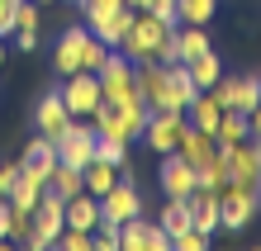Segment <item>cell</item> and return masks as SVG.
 I'll return each mask as SVG.
<instances>
[{"instance_id": "ac0fdd59", "label": "cell", "mask_w": 261, "mask_h": 251, "mask_svg": "<svg viewBox=\"0 0 261 251\" xmlns=\"http://www.w3.org/2000/svg\"><path fill=\"white\" fill-rule=\"evenodd\" d=\"M219 119H223V100L214 95V90H199V95L186 104V123H195V128H204V133L219 128Z\"/></svg>"}, {"instance_id": "8d00e7d4", "label": "cell", "mask_w": 261, "mask_h": 251, "mask_svg": "<svg viewBox=\"0 0 261 251\" xmlns=\"http://www.w3.org/2000/svg\"><path fill=\"white\" fill-rule=\"evenodd\" d=\"M19 171H24L19 161H0V194H5V199H10V190H14V180H19Z\"/></svg>"}, {"instance_id": "3957f363", "label": "cell", "mask_w": 261, "mask_h": 251, "mask_svg": "<svg viewBox=\"0 0 261 251\" xmlns=\"http://www.w3.org/2000/svg\"><path fill=\"white\" fill-rule=\"evenodd\" d=\"M256 213H261V194H256V185L228 180L223 190H219V228H228V232H242V228H247Z\"/></svg>"}, {"instance_id": "f546056e", "label": "cell", "mask_w": 261, "mask_h": 251, "mask_svg": "<svg viewBox=\"0 0 261 251\" xmlns=\"http://www.w3.org/2000/svg\"><path fill=\"white\" fill-rule=\"evenodd\" d=\"M166 76H171V90H176L180 104H190V100L199 95V86H195V76H190L186 62H166Z\"/></svg>"}, {"instance_id": "ab89813d", "label": "cell", "mask_w": 261, "mask_h": 251, "mask_svg": "<svg viewBox=\"0 0 261 251\" xmlns=\"http://www.w3.org/2000/svg\"><path fill=\"white\" fill-rule=\"evenodd\" d=\"M0 62H5V38H0Z\"/></svg>"}, {"instance_id": "cb8c5ba5", "label": "cell", "mask_w": 261, "mask_h": 251, "mask_svg": "<svg viewBox=\"0 0 261 251\" xmlns=\"http://www.w3.org/2000/svg\"><path fill=\"white\" fill-rule=\"evenodd\" d=\"M43 190H48V180H38L34 171H19V180H14V190H10V204L34 213V204L43 199Z\"/></svg>"}, {"instance_id": "9a60e30c", "label": "cell", "mask_w": 261, "mask_h": 251, "mask_svg": "<svg viewBox=\"0 0 261 251\" xmlns=\"http://www.w3.org/2000/svg\"><path fill=\"white\" fill-rule=\"evenodd\" d=\"M34 123H38V133L43 137H57L71 123V109L62 104V90H48V95L38 100V109H34Z\"/></svg>"}, {"instance_id": "44dd1931", "label": "cell", "mask_w": 261, "mask_h": 251, "mask_svg": "<svg viewBox=\"0 0 261 251\" xmlns=\"http://www.w3.org/2000/svg\"><path fill=\"white\" fill-rule=\"evenodd\" d=\"M190 213H195V228L214 237L219 232V190H195L190 194Z\"/></svg>"}, {"instance_id": "b9f144b4", "label": "cell", "mask_w": 261, "mask_h": 251, "mask_svg": "<svg viewBox=\"0 0 261 251\" xmlns=\"http://www.w3.org/2000/svg\"><path fill=\"white\" fill-rule=\"evenodd\" d=\"M38 5H48V0H38Z\"/></svg>"}, {"instance_id": "4dcf8cb0", "label": "cell", "mask_w": 261, "mask_h": 251, "mask_svg": "<svg viewBox=\"0 0 261 251\" xmlns=\"http://www.w3.org/2000/svg\"><path fill=\"white\" fill-rule=\"evenodd\" d=\"M219 0H176V19L180 24H209Z\"/></svg>"}, {"instance_id": "f35d334b", "label": "cell", "mask_w": 261, "mask_h": 251, "mask_svg": "<svg viewBox=\"0 0 261 251\" xmlns=\"http://www.w3.org/2000/svg\"><path fill=\"white\" fill-rule=\"evenodd\" d=\"M14 10H19V0H0V38L14 29Z\"/></svg>"}, {"instance_id": "5bb4252c", "label": "cell", "mask_w": 261, "mask_h": 251, "mask_svg": "<svg viewBox=\"0 0 261 251\" xmlns=\"http://www.w3.org/2000/svg\"><path fill=\"white\" fill-rule=\"evenodd\" d=\"M176 152L186 156L190 166H204V161H214V156H219V137H214V133H204V128H195V123H186V128H180Z\"/></svg>"}, {"instance_id": "60d3db41", "label": "cell", "mask_w": 261, "mask_h": 251, "mask_svg": "<svg viewBox=\"0 0 261 251\" xmlns=\"http://www.w3.org/2000/svg\"><path fill=\"white\" fill-rule=\"evenodd\" d=\"M256 86H261V71H256Z\"/></svg>"}, {"instance_id": "52a82bcc", "label": "cell", "mask_w": 261, "mask_h": 251, "mask_svg": "<svg viewBox=\"0 0 261 251\" xmlns=\"http://www.w3.org/2000/svg\"><path fill=\"white\" fill-rule=\"evenodd\" d=\"M62 104L71 109V119H90V114L105 104L100 76H95V71H71L67 81H62Z\"/></svg>"}, {"instance_id": "7402d4cb", "label": "cell", "mask_w": 261, "mask_h": 251, "mask_svg": "<svg viewBox=\"0 0 261 251\" xmlns=\"http://www.w3.org/2000/svg\"><path fill=\"white\" fill-rule=\"evenodd\" d=\"M199 52H209L204 24H176V62H195Z\"/></svg>"}, {"instance_id": "74e56055", "label": "cell", "mask_w": 261, "mask_h": 251, "mask_svg": "<svg viewBox=\"0 0 261 251\" xmlns=\"http://www.w3.org/2000/svg\"><path fill=\"white\" fill-rule=\"evenodd\" d=\"M147 14H157L162 24H180V19H176V0H152V10H147Z\"/></svg>"}, {"instance_id": "7a4b0ae2", "label": "cell", "mask_w": 261, "mask_h": 251, "mask_svg": "<svg viewBox=\"0 0 261 251\" xmlns=\"http://www.w3.org/2000/svg\"><path fill=\"white\" fill-rule=\"evenodd\" d=\"M133 86L143 95L147 109H171V114H186V104L176 100L171 76H166V62H133Z\"/></svg>"}, {"instance_id": "ba28073f", "label": "cell", "mask_w": 261, "mask_h": 251, "mask_svg": "<svg viewBox=\"0 0 261 251\" xmlns=\"http://www.w3.org/2000/svg\"><path fill=\"white\" fill-rule=\"evenodd\" d=\"M119 246H124V251H166V246H171V237H166L162 223L133 213L128 223H119Z\"/></svg>"}, {"instance_id": "d6986e66", "label": "cell", "mask_w": 261, "mask_h": 251, "mask_svg": "<svg viewBox=\"0 0 261 251\" xmlns=\"http://www.w3.org/2000/svg\"><path fill=\"white\" fill-rule=\"evenodd\" d=\"M67 228H76V232H95L100 228V199L95 194H71L67 199Z\"/></svg>"}, {"instance_id": "6da1fadb", "label": "cell", "mask_w": 261, "mask_h": 251, "mask_svg": "<svg viewBox=\"0 0 261 251\" xmlns=\"http://www.w3.org/2000/svg\"><path fill=\"white\" fill-rule=\"evenodd\" d=\"M119 52L128 62H176V24H162L157 14H133V29L124 34Z\"/></svg>"}, {"instance_id": "5b68a950", "label": "cell", "mask_w": 261, "mask_h": 251, "mask_svg": "<svg viewBox=\"0 0 261 251\" xmlns=\"http://www.w3.org/2000/svg\"><path fill=\"white\" fill-rule=\"evenodd\" d=\"M67 228V199L43 190V199L34 204V232H29L24 246H57V237H62Z\"/></svg>"}, {"instance_id": "1f68e13d", "label": "cell", "mask_w": 261, "mask_h": 251, "mask_svg": "<svg viewBox=\"0 0 261 251\" xmlns=\"http://www.w3.org/2000/svg\"><path fill=\"white\" fill-rule=\"evenodd\" d=\"M95 156H100V161H110V166H119V171H128V143H124V137H100V143H95Z\"/></svg>"}, {"instance_id": "d590c367", "label": "cell", "mask_w": 261, "mask_h": 251, "mask_svg": "<svg viewBox=\"0 0 261 251\" xmlns=\"http://www.w3.org/2000/svg\"><path fill=\"white\" fill-rule=\"evenodd\" d=\"M57 246H67V251H86V246H90V232H76V228H62V237H57Z\"/></svg>"}, {"instance_id": "8fae6325", "label": "cell", "mask_w": 261, "mask_h": 251, "mask_svg": "<svg viewBox=\"0 0 261 251\" xmlns=\"http://www.w3.org/2000/svg\"><path fill=\"white\" fill-rule=\"evenodd\" d=\"M180 128H186V114H171V109H152V114H147V128H143V143L157 152V156H166V152H176Z\"/></svg>"}, {"instance_id": "83f0119b", "label": "cell", "mask_w": 261, "mask_h": 251, "mask_svg": "<svg viewBox=\"0 0 261 251\" xmlns=\"http://www.w3.org/2000/svg\"><path fill=\"white\" fill-rule=\"evenodd\" d=\"M48 190L62 194V199H71V194L86 190V180H81V171H76V166H62V161H57V171L48 176Z\"/></svg>"}, {"instance_id": "d4e9b609", "label": "cell", "mask_w": 261, "mask_h": 251, "mask_svg": "<svg viewBox=\"0 0 261 251\" xmlns=\"http://www.w3.org/2000/svg\"><path fill=\"white\" fill-rule=\"evenodd\" d=\"M157 223L166 228V237H180V232H186V228H195L190 199H166V209L157 213Z\"/></svg>"}, {"instance_id": "e0dca14e", "label": "cell", "mask_w": 261, "mask_h": 251, "mask_svg": "<svg viewBox=\"0 0 261 251\" xmlns=\"http://www.w3.org/2000/svg\"><path fill=\"white\" fill-rule=\"evenodd\" d=\"M19 166H24V171H34L38 180H48L53 171H57V143H53V137H43V133H38L34 143L24 147V156H19Z\"/></svg>"}, {"instance_id": "277c9868", "label": "cell", "mask_w": 261, "mask_h": 251, "mask_svg": "<svg viewBox=\"0 0 261 251\" xmlns=\"http://www.w3.org/2000/svg\"><path fill=\"white\" fill-rule=\"evenodd\" d=\"M53 143H57V161H62V166L86 171L90 161H95V143H100V133H95V123H90V119H71L67 128L53 137Z\"/></svg>"}, {"instance_id": "836d02e7", "label": "cell", "mask_w": 261, "mask_h": 251, "mask_svg": "<svg viewBox=\"0 0 261 251\" xmlns=\"http://www.w3.org/2000/svg\"><path fill=\"white\" fill-rule=\"evenodd\" d=\"M110 57V43H100L95 34H90V43H86V52H81V71H100V62Z\"/></svg>"}, {"instance_id": "ffe728a7", "label": "cell", "mask_w": 261, "mask_h": 251, "mask_svg": "<svg viewBox=\"0 0 261 251\" xmlns=\"http://www.w3.org/2000/svg\"><path fill=\"white\" fill-rule=\"evenodd\" d=\"M14 43H19L24 52L38 48V0H19V10H14Z\"/></svg>"}, {"instance_id": "9c48e42d", "label": "cell", "mask_w": 261, "mask_h": 251, "mask_svg": "<svg viewBox=\"0 0 261 251\" xmlns=\"http://www.w3.org/2000/svg\"><path fill=\"white\" fill-rule=\"evenodd\" d=\"M219 152H223L228 180L261 185V143H256V137H242V143H233V147H219Z\"/></svg>"}, {"instance_id": "7bdbcfd3", "label": "cell", "mask_w": 261, "mask_h": 251, "mask_svg": "<svg viewBox=\"0 0 261 251\" xmlns=\"http://www.w3.org/2000/svg\"><path fill=\"white\" fill-rule=\"evenodd\" d=\"M0 204H5V194H0Z\"/></svg>"}, {"instance_id": "4fadbf2b", "label": "cell", "mask_w": 261, "mask_h": 251, "mask_svg": "<svg viewBox=\"0 0 261 251\" xmlns=\"http://www.w3.org/2000/svg\"><path fill=\"white\" fill-rule=\"evenodd\" d=\"M133 14L138 10H110V14H90V19H86V29H90V34H95L100 43H110V48H119V43H124V34H128V29H133Z\"/></svg>"}, {"instance_id": "2e32d148", "label": "cell", "mask_w": 261, "mask_h": 251, "mask_svg": "<svg viewBox=\"0 0 261 251\" xmlns=\"http://www.w3.org/2000/svg\"><path fill=\"white\" fill-rule=\"evenodd\" d=\"M86 43H90V29H67L62 38H57V52H53V67L62 71V76H71V71H81V52H86Z\"/></svg>"}, {"instance_id": "603a6c76", "label": "cell", "mask_w": 261, "mask_h": 251, "mask_svg": "<svg viewBox=\"0 0 261 251\" xmlns=\"http://www.w3.org/2000/svg\"><path fill=\"white\" fill-rule=\"evenodd\" d=\"M119 176H124V171H119V166H110V161H100V156H95V161H90L86 171H81V180H86V194H110L114 190V185H119Z\"/></svg>"}, {"instance_id": "d6a6232c", "label": "cell", "mask_w": 261, "mask_h": 251, "mask_svg": "<svg viewBox=\"0 0 261 251\" xmlns=\"http://www.w3.org/2000/svg\"><path fill=\"white\" fill-rule=\"evenodd\" d=\"M29 232H34V213L10 204V242H29Z\"/></svg>"}, {"instance_id": "30bf717a", "label": "cell", "mask_w": 261, "mask_h": 251, "mask_svg": "<svg viewBox=\"0 0 261 251\" xmlns=\"http://www.w3.org/2000/svg\"><path fill=\"white\" fill-rule=\"evenodd\" d=\"M214 95L223 100V109H238V114H252V109L261 104V86H256V71L247 76H219V86H214Z\"/></svg>"}, {"instance_id": "7c38bea8", "label": "cell", "mask_w": 261, "mask_h": 251, "mask_svg": "<svg viewBox=\"0 0 261 251\" xmlns=\"http://www.w3.org/2000/svg\"><path fill=\"white\" fill-rule=\"evenodd\" d=\"M157 185L166 190V199H190L195 194V166L180 152H166L157 166Z\"/></svg>"}, {"instance_id": "f1b7e54d", "label": "cell", "mask_w": 261, "mask_h": 251, "mask_svg": "<svg viewBox=\"0 0 261 251\" xmlns=\"http://www.w3.org/2000/svg\"><path fill=\"white\" fill-rule=\"evenodd\" d=\"M228 185V166H223V152L214 156V161L195 166V190H223Z\"/></svg>"}, {"instance_id": "e575fe53", "label": "cell", "mask_w": 261, "mask_h": 251, "mask_svg": "<svg viewBox=\"0 0 261 251\" xmlns=\"http://www.w3.org/2000/svg\"><path fill=\"white\" fill-rule=\"evenodd\" d=\"M171 246H180V251H204V246H209V237H204L199 228H186L180 237H171Z\"/></svg>"}, {"instance_id": "8992f818", "label": "cell", "mask_w": 261, "mask_h": 251, "mask_svg": "<svg viewBox=\"0 0 261 251\" xmlns=\"http://www.w3.org/2000/svg\"><path fill=\"white\" fill-rule=\"evenodd\" d=\"M133 213H143V194H138V185L128 180V171H124V180H119L110 194H100V228L119 232V223H128Z\"/></svg>"}, {"instance_id": "ee69618b", "label": "cell", "mask_w": 261, "mask_h": 251, "mask_svg": "<svg viewBox=\"0 0 261 251\" xmlns=\"http://www.w3.org/2000/svg\"><path fill=\"white\" fill-rule=\"evenodd\" d=\"M256 194H261V185H256Z\"/></svg>"}, {"instance_id": "4316f807", "label": "cell", "mask_w": 261, "mask_h": 251, "mask_svg": "<svg viewBox=\"0 0 261 251\" xmlns=\"http://www.w3.org/2000/svg\"><path fill=\"white\" fill-rule=\"evenodd\" d=\"M186 67H190V76H195V86L199 90H214V86H219V76H223V62H219V52H199L195 62H186Z\"/></svg>"}, {"instance_id": "484cf974", "label": "cell", "mask_w": 261, "mask_h": 251, "mask_svg": "<svg viewBox=\"0 0 261 251\" xmlns=\"http://www.w3.org/2000/svg\"><path fill=\"white\" fill-rule=\"evenodd\" d=\"M214 137H219V147H233V143H242V137H252L247 114H238V109H223V119H219V128H214Z\"/></svg>"}, {"instance_id": "f6af8a7d", "label": "cell", "mask_w": 261, "mask_h": 251, "mask_svg": "<svg viewBox=\"0 0 261 251\" xmlns=\"http://www.w3.org/2000/svg\"><path fill=\"white\" fill-rule=\"evenodd\" d=\"M76 5H81V0H76Z\"/></svg>"}]
</instances>
